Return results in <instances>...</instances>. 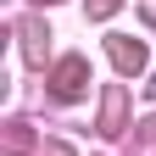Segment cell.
<instances>
[{
	"mask_svg": "<svg viewBox=\"0 0 156 156\" xmlns=\"http://www.w3.org/2000/svg\"><path fill=\"white\" fill-rule=\"evenodd\" d=\"M78 89H84V62L73 56V62H62V67H56V95H67V101H73Z\"/></svg>",
	"mask_w": 156,
	"mask_h": 156,
	"instance_id": "cell-1",
	"label": "cell"
},
{
	"mask_svg": "<svg viewBox=\"0 0 156 156\" xmlns=\"http://www.w3.org/2000/svg\"><path fill=\"white\" fill-rule=\"evenodd\" d=\"M112 62L123 73H140L145 67V45H128V39H112Z\"/></svg>",
	"mask_w": 156,
	"mask_h": 156,
	"instance_id": "cell-2",
	"label": "cell"
}]
</instances>
